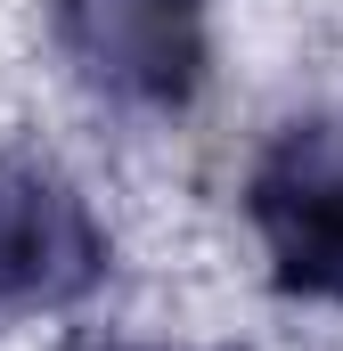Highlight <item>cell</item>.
I'll return each instance as SVG.
<instances>
[{
	"instance_id": "obj_4",
	"label": "cell",
	"mask_w": 343,
	"mask_h": 351,
	"mask_svg": "<svg viewBox=\"0 0 343 351\" xmlns=\"http://www.w3.org/2000/svg\"><path fill=\"white\" fill-rule=\"evenodd\" d=\"M115 351H156V343H115Z\"/></svg>"
},
{
	"instance_id": "obj_3",
	"label": "cell",
	"mask_w": 343,
	"mask_h": 351,
	"mask_svg": "<svg viewBox=\"0 0 343 351\" xmlns=\"http://www.w3.org/2000/svg\"><path fill=\"white\" fill-rule=\"evenodd\" d=\"M106 262L115 254L82 188L41 156H0V327L90 302Z\"/></svg>"
},
{
	"instance_id": "obj_1",
	"label": "cell",
	"mask_w": 343,
	"mask_h": 351,
	"mask_svg": "<svg viewBox=\"0 0 343 351\" xmlns=\"http://www.w3.org/2000/svg\"><path fill=\"white\" fill-rule=\"evenodd\" d=\"M66 74L123 114H180L213 74L204 0H49Z\"/></svg>"
},
{
	"instance_id": "obj_2",
	"label": "cell",
	"mask_w": 343,
	"mask_h": 351,
	"mask_svg": "<svg viewBox=\"0 0 343 351\" xmlns=\"http://www.w3.org/2000/svg\"><path fill=\"white\" fill-rule=\"evenodd\" d=\"M246 221L278 294L343 302V114H303L254 156Z\"/></svg>"
}]
</instances>
